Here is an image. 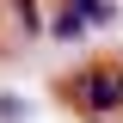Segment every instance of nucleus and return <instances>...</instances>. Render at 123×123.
<instances>
[{
    "mask_svg": "<svg viewBox=\"0 0 123 123\" xmlns=\"http://www.w3.org/2000/svg\"><path fill=\"white\" fill-rule=\"evenodd\" d=\"M68 86H74V98L92 111V117H117L123 111V74L117 68H80Z\"/></svg>",
    "mask_w": 123,
    "mask_h": 123,
    "instance_id": "obj_1",
    "label": "nucleus"
},
{
    "mask_svg": "<svg viewBox=\"0 0 123 123\" xmlns=\"http://www.w3.org/2000/svg\"><path fill=\"white\" fill-rule=\"evenodd\" d=\"M86 25H98V18H92V6H86V0H68V6H62V18L49 25V37H55V43H80V37H86Z\"/></svg>",
    "mask_w": 123,
    "mask_h": 123,
    "instance_id": "obj_2",
    "label": "nucleus"
},
{
    "mask_svg": "<svg viewBox=\"0 0 123 123\" xmlns=\"http://www.w3.org/2000/svg\"><path fill=\"white\" fill-rule=\"evenodd\" d=\"M0 123H25V105H18L12 92H0Z\"/></svg>",
    "mask_w": 123,
    "mask_h": 123,
    "instance_id": "obj_3",
    "label": "nucleus"
}]
</instances>
